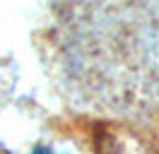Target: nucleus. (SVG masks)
I'll use <instances>...</instances> for the list:
<instances>
[{"mask_svg":"<svg viewBox=\"0 0 159 154\" xmlns=\"http://www.w3.org/2000/svg\"><path fill=\"white\" fill-rule=\"evenodd\" d=\"M34 154H51V152H48V149H43V147H41V149H36Z\"/></svg>","mask_w":159,"mask_h":154,"instance_id":"f257e3e1","label":"nucleus"}]
</instances>
